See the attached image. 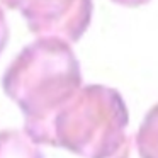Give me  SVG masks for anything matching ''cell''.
<instances>
[{"label": "cell", "mask_w": 158, "mask_h": 158, "mask_svg": "<svg viewBox=\"0 0 158 158\" xmlns=\"http://www.w3.org/2000/svg\"><path fill=\"white\" fill-rule=\"evenodd\" d=\"M31 34L80 41L92 22V0H24L19 9Z\"/></svg>", "instance_id": "2"}, {"label": "cell", "mask_w": 158, "mask_h": 158, "mask_svg": "<svg viewBox=\"0 0 158 158\" xmlns=\"http://www.w3.org/2000/svg\"><path fill=\"white\" fill-rule=\"evenodd\" d=\"M24 0H0V7L12 9V10H19Z\"/></svg>", "instance_id": "5"}, {"label": "cell", "mask_w": 158, "mask_h": 158, "mask_svg": "<svg viewBox=\"0 0 158 158\" xmlns=\"http://www.w3.org/2000/svg\"><path fill=\"white\" fill-rule=\"evenodd\" d=\"M117 5H123V7H141V5L148 4L151 0H110Z\"/></svg>", "instance_id": "4"}, {"label": "cell", "mask_w": 158, "mask_h": 158, "mask_svg": "<svg viewBox=\"0 0 158 158\" xmlns=\"http://www.w3.org/2000/svg\"><path fill=\"white\" fill-rule=\"evenodd\" d=\"M7 41H9V24L4 15V10L0 9V53L4 51Z\"/></svg>", "instance_id": "3"}, {"label": "cell", "mask_w": 158, "mask_h": 158, "mask_svg": "<svg viewBox=\"0 0 158 158\" xmlns=\"http://www.w3.org/2000/svg\"><path fill=\"white\" fill-rule=\"evenodd\" d=\"M2 82L7 95L26 112H41L75 95L82 75L70 43L39 38L15 56Z\"/></svg>", "instance_id": "1"}]
</instances>
